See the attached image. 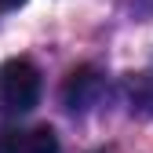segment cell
<instances>
[{"mask_svg": "<svg viewBox=\"0 0 153 153\" xmlns=\"http://www.w3.org/2000/svg\"><path fill=\"white\" fill-rule=\"evenodd\" d=\"M40 102V73L29 59H7L0 62V113L22 117Z\"/></svg>", "mask_w": 153, "mask_h": 153, "instance_id": "6da1fadb", "label": "cell"}, {"mask_svg": "<svg viewBox=\"0 0 153 153\" xmlns=\"http://www.w3.org/2000/svg\"><path fill=\"white\" fill-rule=\"evenodd\" d=\"M0 153H59V135L48 124L0 131Z\"/></svg>", "mask_w": 153, "mask_h": 153, "instance_id": "7a4b0ae2", "label": "cell"}, {"mask_svg": "<svg viewBox=\"0 0 153 153\" xmlns=\"http://www.w3.org/2000/svg\"><path fill=\"white\" fill-rule=\"evenodd\" d=\"M102 88H106L102 73L95 69V66H80V69H73V73L66 76L62 99H66V106L76 113V109H88L95 99H99V95H102Z\"/></svg>", "mask_w": 153, "mask_h": 153, "instance_id": "3957f363", "label": "cell"}, {"mask_svg": "<svg viewBox=\"0 0 153 153\" xmlns=\"http://www.w3.org/2000/svg\"><path fill=\"white\" fill-rule=\"evenodd\" d=\"M26 0H0V11H15V7H22Z\"/></svg>", "mask_w": 153, "mask_h": 153, "instance_id": "277c9868", "label": "cell"}]
</instances>
